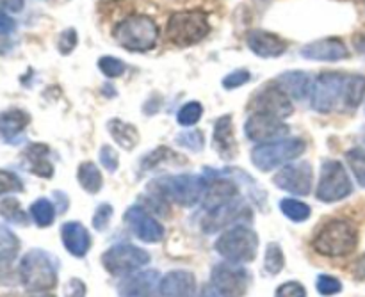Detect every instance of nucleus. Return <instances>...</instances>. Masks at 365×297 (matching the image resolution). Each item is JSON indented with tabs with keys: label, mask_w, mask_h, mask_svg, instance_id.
<instances>
[{
	"label": "nucleus",
	"mask_w": 365,
	"mask_h": 297,
	"mask_svg": "<svg viewBox=\"0 0 365 297\" xmlns=\"http://www.w3.org/2000/svg\"><path fill=\"white\" fill-rule=\"evenodd\" d=\"M316 287L321 296H335L342 291L341 281L334 276H328V274H321V276L317 278Z\"/></svg>",
	"instance_id": "39"
},
{
	"label": "nucleus",
	"mask_w": 365,
	"mask_h": 297,
	"mask_svg": "<svg viewBox=\"0 0 365 297\" xmlns=\"http://www.w3.org/2000/svg\"><path fill=\"white\" fill-rule=\"evenodd\" d=\"M245 216H250V210L242 203V199H228V202H223L209 209L207 216L202 219V230L205 234H214V231L225 230L230 224L237 223Z\"/></svg>",
	"instance_id": "14"
},
{
	"label": "nucleus",
	"mask_w": 365,
	"mask_h": 297,
	"mask_svg": "<svg viewBox=\"0 0 365 297\" xmlns=\"http://www.w3.org/2000/svg\"><path fill=\"white\" fill-rule=\"evenodd\" d=\"M61 239H63V244L66 248V251L70 255L77 256V259H82L89 251V248H91L89 231L81 223H77V221L63 224V228H61Z\"/></svg>",
	"instance_id": "21"
},
{
	"label": "nucleus",
	"mask_w": 365,
	"mask_h": 297,
	"mask_svg": "<svg viewBox=\"0 0 365 297\" xmlns=\"http://www.w3.org/2000/svg\"><path fill=\"white\" fill-rule=\"evenodd\" d=\"M64 296L66 297H86L84 281L77 280V278H73V280L68 281L66 288H64Z\"/></svg>",
	"instance_id": "46"
},
{
	"label": "nucleus",
	"mask_w": 365,
	"mask_h": 297,
	"mask_svg": "<svg viewBox=\"0 0 365 297\" xmlns=\"http://www.w3.org/2000/svg\"><path fill=\"white\" fill-rule=\"evenodd\" d=\"M20 281L29 292H45L56 287L57 267L52 256L43 249H31L20 260Z\"/></svg>",
	"instance_id": "3"
},
{
	"label": "nucleus",
	"mask_w": 365,
	"mask_h": 297,
	"mask_svg": "<svg viewBox=\"0 0 365 297\" xmlns=\"http://www.w3.org/2000/svg\"><path fill=\"white\" fill-rule=\"evenodd\" d=\"M0 214H2L7 221H11V223H21V224L27 223V217H25L24 212H21L16 199H6V202L0 205Z\"/></svg>",
	"instance_id": "38"
},
{
	"label": "nucleus",
	"mask_w": 365,
	"mask_h": 297,
	"mask_svg": "<svg viewBox=\"0 0 365 297\" xmlns=\"http://www.w3.org/2000/svg\"><path fill=\"white\" fill-rule=\"evenodd\" d=\"M274 185L282 191L296 196H309L312 192L314 171L309 162H296L282 167L273 178Z\"/></svg>",
	"instance_id": "13"
},
{
	"label": "nucleus",
	"mask_w": 365,
	"mask_h": 297,
	"mask_svg": "<svg viewBox=\"0 0 365 297\" xmlns=\"http://www.w3.org/2000/svg\"><path fill=\"white\" fill-rule=\"evenodd\" d=\"M114 41L130 52H148L157 45L159 28L150 16H128L121 20L113 31Z\"/></svg>",
	"instance_id": "2"
},
{
	"label": "nucleus",
	"mask_w": 365,
	"mask_h": 297,
	"mask_svg": "<svg viewBox=\"0 0 365 297\" xmlns=\"http://www.w3.org/2000/svg\"><path fill=\"white\" fill-rule=\"evenodd\" d=\"M274 297H307V291L298 281H287V283L278 287Z\"/></svg>",
	"instance_id": "44"
},
{
	"label": "nucleus",
	"mask_w": 365,
	"mask_h": 297,
	"mask_svg": "<svg viewBox=\"0 0 365 297\" xmlns=\"http://www.w3.org/2000/svg\"><path fill=\"white\" fill-rule=\"evenodd\" d=\"M202 297H221V296L217 294L216 288H214L212 285H207V287L202 291Z\"/></svg>",
	"instance_id": "50"
},
{
	"label": "nucleus",
	"mask_w": 365,
	"mask_h": 297,
	"mask_svg": "<svg viewBox=\"0 0 365 297\" xmlns=\"http://www.w3.org/2000/svg\"><path fill=\"white\" fill-rule=\"evenodd\" d=\"M356 48L362 53H365V36L364 38H356Z\"/></svg>",
	"instance_id": "51"
},
{
	"label": "nucleus",
	"mask_w": 365,
	"mask_h": 297,
	"mask_svg": "<svg viewBox=\"0 0 365 297\" xmlns=\"http://www.w3.org/2000/svg\"><path fill=\"white\" fill-rule=\"evenodd\" d=\"M353 192V184L346 167L339 160H324L321 166V178L317 185V199L324 203H335L348 198Z\"/></svg>",
	"instance_id": "9"
},
{
	"label": "nucleus",
	"mask_w": 365,
	"mask_h": 297,
	"mask_svg": "<svg viewBox=\"0 0 365 297\" xmlns=\"http://www.w3.org/2000/svg\"><path fill=\"white\" fill-rule=\"evenodd\" d=\"M257 248H259V237L252 228L246 226H235L225 231L216 242V251L227 262L239 264V266L255 260Z\"/></svg>",
	"instance_id": "7"
},
{
	"label": "nucleus",
	"mask_w": 365,
	"mask_h": 297,
	"mask_svg": "<svg viewBox=\"0 0 365 297\" xmlns=\"http://www.w3.org/2000/svg\"><path fill=\"white\" fill-rule=\"evenodd\" d=\"M280 210L287 219L294 221V223H305L310 217V214H312V210H310V207L307 205V203L298 202V199L292 198L282 199Z\"/></svg>",
	"instance_id": "30"
},
{
	"label": "nucleus",
	"mask_w": 365,
	"mask_h": 297,
	"mask_svg": "<svg viewBox=\"0 0 365 297\" xmlns=\"http://www.w3.org/2000/svg\"><path fill=\"white\" fill-rule=\"evenodd\" d=\"M159 273L157 271H139L130 273L120 285L118 296L120 297H153L157 291Z\"/></svg>",
	"instance_id": "19"
},
{
	"label": "nucleus",
	"mask_w": 365,
	"mask_h": 297,
	"mask_svg": "<svg viewBox=\"0 0 365 297\" xmlns=\"http://www.w3.org/2000/svg\"><path fill=\"white\" fill-rule=\"evenodd\" d=\"M253 109L255 113L271 114L274 118L285 120L292 114V103L287 93L282 91L278 85H267L259 95L253 98Z\"/></svg>",
	"instance_id": "16"
},
{
	"label": "nucleus",
	"mask_w": 365,
	"mask_h": 297,
	"mask_svg": "<svg viewBox=\"0 0 365 297\" xmlns=\"http://www.w3.org/2000/svg\"><path fill=\"white\" fill-rule=\"evenodd\" d=\"M210 283L221 297H245L250 274L239 264H217L210 274Z\"/></svg>",
	"instance_id": "11"
},
{
	"label": "nucleus",
	"mask_w": 365,
	"mask_h": 297,
	"mask_svg": "<svg viewBox=\"0 0 365 297\" xmlns=\"http://www.w3.org/2000/svg\"><path fill=\"white\" fill-rule=\"evenodd\" d=\"M302 56L310 61H327V63H337L349 57L348 46L339 38H327L319 41L309 43L302 48Z\"/></svg>",
	"instance_id": "18"
},
{
	"label": "nucleus",
	"mask_w": 365,
	"mask_h": 297,
	"mask_svg": "<svg viewBox=\"0 0 365 297\" xmlns=\"http://www.w3.org/2000/svg\"><path fill=\"white\" fill-rule=\"evenodd\" d=\"M21 191H24V182L20 180V177L13 171L0 170V196Z\"/></svg>",
	"instance_id": "35"
},
{
	"label": "nucleus",
	"mask_w": 365,
	"mask_h": 297,
	"mask_svg": "<svg viewBox=\"0 0 365 297\" xmlns=\"http://www.w3.org/2000/svg\"><path fill=\"white\" fill-rule=\"evenodd\" d=\"M125 223L130 226L132 234L143 242H150V244H155L164 239V226L155 219V217L150 216L143 207H130V209L125 212Z\"/></svg>",
	"instance_id": "15"
},
{
	"label": "nucleus",
	"mask_w": 365,
	"mask_h": 297,
	"mask_svg": "<svg viewBox=\"0 0 365 297\" xmlns=\"http://www.w3.org/2000/svg\"><path fill=\"white\" fill-rule=\"evenodd\" d=\"M359 234L349 221L334 219L323 226L316 235L312 246L319 255L324 256H346L356 249Z\"/></svg>",
	"instance_id": "5"
},
{
	"label": "nucleus",
	"mask_w": 365,
	"mask_h": 297,
	"mask_svg": "<svg viewBox=\"0 0 365 297\" xmlns=\"http://www.w3.org/2000/svg\"><path fill=\"white\" fill-rule=\"evenodd\" d=\"M24 6V0H0V9L9 11V13H20Z\"/></svg>",
	"instance_id": "48"
},
{
	"label": "nucleus",
	"mask_w": 365,
	"mask_h": 297,
	"mask_svg": "<svg viewBox=\"0 0 365 297\" xmlns=\"http://www.w3.org/2000/svg\"><path fill=\"white\" fill-rule=\"evenodd\" d=\"M212 142L216 152L220 153L225 160L234 159L235 152H237V146H235L234 123H232L230 116H223L216 121V125H214Z\"/></svg>",
	"instance_id": "23"
},
{
	"label": "nucleus",
	"mask_w": 365,
	"mask_h": 297,
	"mask_svg": "<svg viewBox=\"0 0 365 297\" xmlns=\"http://www.w3.org/2000/svg\"><path fill=\"white\" fill-rule=\"evenodd\" d=\"M237 194L239 191L235 184H232L230 180H225V178H216L214 182L207 184L203 198H205L207 209H212V207L220 205V203L237 198Z\"/></svg>",
	"instance_id": "25"
},
{
	"label": "nucleus",
	"mask_w": 365,
	"mask_h": 297,
	"mask_svg": "<svg viewBox=\"0 0 365 297\" xmlns=\"http://www.w3.org/2000/svg\"><path fill=\"white\" fill-rule=\"evenodd\" d=\"M284 266H285L284 251H282L280 246H278L277 242H271L266 249V262H264V267H266L267 274L277 276V274H280V271L284 269Z\"/></svg>",
	"instance_id": "33"
},
{
	"label": "nucleus",
	"mask_w": 365,
	"mask_h": 297,
	"mask_svg": "<svg viewBox=\"0 0 365 297\" xmlns=\"http://www.w3.org/2000/svg\"><path fill=\"white\" fill-rule=\"evenodd\" d=\"M98 159L100 164H102L107 171H110V173H114V171L118 170V166H120V157H118V152L113 146L103 145L102 148H100Z\"/></svg>",
	"instance_id": "40"
},
{
	"label": "nucleus",
	"mask_w": 365,
	"mask_h": 297,
	"mask_svg": "<svg viewBox=\"0 0 365 297\" xmlns=\"http://www.w3.org/2000/svg\"><path fill=\"white\" fill-rule=\"evenodd\" d=\"M150 189L159 198L171 199L182 207H192L205 194L207 182L196 174H173L152 182Z\"/></svg>",
	"instance_id": "4"
},
{
	"label": "nucleus",
	"mask_w": 365,
	"mask_h": 297,
	"mask_svg": "<svg viewBox=\"0 0 365 297\" xmlns=\"http://www.w3.org/2000/svg\"><path fill=\"white\" fill-rule=\"evenodd\" d=\"M155 297H196L195 274L189 271H171L157 285Z\"/></svg>",
	"instance_id": "17"
},
{
	"label": "nucleus",
	"mask_w": 365,
	"mask_h": 297,
	"mask_svg": "<svg viewBox=\"0 0 365 297\" xmlns=\"http://www.w3.org/2000/svg\"><path fill=\"white\" fill-rule=\"evenodd\" d=\"M245 132L250 141L257 142V145H266V142L284 139L289 134V127L280 118L264 113H253L246 121Z\"/></svg>",
	"instance_id": "12"
},
{
	"label": "nucleus",
	"mask_w": 365,
	"mask_h": 297,
	"mask_svg": "<svg viewBox=\"0 0 365 297\" xmlns=\"http://www.w3.org/2000/svg\"><path fill=\"white\" fill-rule=\"evenodd\" d=\"M109 134L113 135L116 145H120L127 152H130V150H134L139 145V132L135 130L134 125L125 123L121 120L109 121Z\"/></svg>",
	"instance_id": "27"
},
{
	"label": "nucleus",
	"mask_w": 365,
	"mask_h": 297,
	"mask_svg": "<svg viewBox=\"0 0 365 297\" xmlns=\"http://www.w3.org/2000/svg\"><path fill=\"white\" fill-rule=\"evenodd\" d=\"M246 82H250V71L248 70H235L223 78L225 89L241 88V85H245Z\"/></svg>",
	"instance_id": "43"
},
{
	"label": "nucleus",
	"mask_w": 365,
	"mask_h": 297,
	"mask_svg": "<svg viewBox=\"0 0 365 297\" xmlns=\"http://www.w3.org/2000/svg\"><path fill=\"white\" fill-rule=\"evenodd\" d=\"M150 262V255L145 249L132 244H116L102 255V264L113 276L135 273Z\"/></svg>",
	"instance_id": "10"
},
{
	"label": "nucleus",
	"mask_w": 365,
	"mask_h": 297,
	"mask_svg": "<svg viewBox=\"0 0 365 297\" xmlns=\"http://www.w3.org/2000/svg\"><path fill=\"white\" fill-rule=\"evenodd\" d=\"M75 45H77V32L75 28H66L63 34L59 36V41H57V48L63 56H68L70 52H73Z\"/></svg>",
	"instance_id": "42"
},
{
	"label": "nucleus",
	"mask_w": 365,
	"mask_h": 297,
	"mask_svg": "<svg viewBox=\"0 0 365 297\" xmlns=\"http://www.w3.org/2000/svg\"><path fill=\"white\" fill-rule=\"evenodd\" d=\"M170 157H175V153L171 152V150L168 148H157L155 152L148 153V155L143 159V167H146V170H150V167L157 166L159 162H163V160L170 159Z\"/></svg>",
	"instance_id": "45"
},
{
	"label": "nucleus",
	"mask_w": 365,
	"mask_h": 297,
	"mask_svg": "<svg viewBox=\"0 0 365 297\" xmlns=\"http://www.w3.org/2000/svg\"><path fill=\"white\" fill-rule=\"evenodd\" d=\"M177 142L184 148L191 150V152H202L203 150V134L198 130H189L182 132V134L177 135Z\"/></svg>",
	"instance_id": "37"
},
{
	"label": "nucleus",
	"mask_w": 365,
	"mask_h": 297,
	"mask_svg": "<svg viewBox=\"0 0 365 297\" xmlns=\"http://www.w3.org/2000/svg\"><path fill=\"white\" fill-rule=\"evenodd\" d=\"M365 96L364 75H346L337 71L321 73L314 80L310 98L312 109L321 114L353 110L362 103Z\"/></svg>",
	"instance_id": "1"
},
{
	"label": "nucleus",
	"mask_w": 365,
	"mask_h": 297,
	"mask_svg": "<svg viewBox=\"0 0 365 297\" xmlns=\"http://www.w3.org/2000/svg\"><path fill=\"white\" fill-rule=\"evenodd\" d=\"M31 123V116L21 109H9L0 113V135L6 141H14Z\"/></svg>",
	"instance_id": "24"
},
{
	"label": "nucleus",
	"mask_w": 365,
	"mask_h": 297,
	"mask_svg": "<svg viewBox=\"0 0 365 297\" xmlns=\"http://www.w3.org/2000/svg\"><path fill=\"white\" fill-rule=\"evenodd\" d=\"M31 217L39 228H46L56 219V209L46 198H39L31 205Z\"/></svg>",
	"instance_id": "29"
},
{
	"label": "nucleus",
	"mask_w": 365,
	"mask_h": 297,
	"mask_svg": "<svg viewBox=\"0 0 365 297\" xmlns=\"http://www.w3.org/2000/svg\"><path fill=\"white\" fill-rule=\"evenodd\" d=\"M110 216H113V207L107 205V203H103V205H100L98 209L95 210V217H93V226H95L98 231L106 230V228L109 226Z\"/></svg>",
	"instance_id": "41"
},
{
	"label": "nucleus",
	"mask_w": 365,
	"mask_h": 297,
	"mask_svg": "<svg viewBox=\"0 0 365 297\" xmlns=\"http://www.w3.org/2000/svg\"><path fill=\"white\" fill-rule=\"evenodd\" d=\"M34 297H52V296H34Z\"/></svg>",
	"instance_id": "53"
},
{
	"label": "nucleus",
	"mask_w": 365,
	"mask_h": 297,
	"mask_svg": "<svg viewBox=\"0 0 365 297\" xmlns=\"http://www.w3.org/2000/svg\"><path fill=\"white\" fill-rule=\"evenodd\" d=\"M77 178H78V184L82 185V189H84L86 192H89V194H96V192L102 189L103 178H102V173H100V170L96 167V164L93 162L81 164V166H78Z\"/></svg>",
	"instance_id": "28"
},
{
	"label": "nucleus",
	"mask_w": 365,
	"mask_h": 297,
	"mask_svg": "<svg viewBox=\"0 0 365 297\" xmlns=\"http://www.w3.org/2000/svg\"><path fill=\"white\" fill-rule=\"evenodd\" d=\"M305 150L307 145L303 139H278V141L257 146L252 152V162L260 171H271L274 167L296 160L305 153Z\"/></svg>",
	"instance_id": "8"
},
{
	"label": "nucleus",
	"mask_w": 365,
	"mask_h": 297,
	"mask_svg": "<svg viewBox=\"0 0 365 297\" xmlns=\"http://www.w3.org/2000/svg\"><path fill=\"white\" fill-rule=\"evenodd\" d=\"M202 114H203L202 103L189 102V103H185L180 110H178L177 121L182 125V127H192V125L198 123L200 118H202Z\"/></svg>",
	"instance_id": "34"
},
{
	"label": "nucleus",
	"mask_w": 365,
	"mask_h": 297,
	"mask_svg": "<svg viewBox=\"0 0 365 297\" xmlns=\"http://www.w3.org/2000/svg\"><path fill=\"white\" fill-rule=\"evenodd\" d=\"M103 2H118V0H103Z\"/></svg>",
	"instance_id": "52"
},
{
	"label": "nucleus",
	"mask_w": 365,
	"mask_h": 297,
	"mask_svg": "<svg viewBox=\"0 0 365 297\" xmlns=\"http://www.w3.org/2000/svg\"><path fill=\"white\" fill-rule=\"evenodd\" d=\"M274 84L287 93L289 98L303 100L310 91H312V78L305 71H285V73L278 75Z\"/></svg>",
	"instance_id": "22"
},
{
	"label": "nucleus",
	"mask_w": 365,
	"mask_h": 297,
	"mask_svg": "<svg viewBox=\"0 0 365 297\" xmlns=\"http://www.w3.org/2000/svg\"><path fill=\"white\" fill-rule=\"evenodd\" d=\"M355 274H356V278H360V280H365V256H362V259L356 262Z\"/></svg>",
	"instance_id": "49"
},
{
	"label": "nucleus",
	"mask_w": 365,
	"mask_h": 297,
	"mask_svg": "<svg viewBox=\"0 0 365 297\" xmlns=\"http://www.w3.org/2000/svg\"><path fill=\"white\" fill-rule=\"evenodd\" d=\"M18 248H20V241H18L16 235L7 228L0 226V262L13 260Z\"/></svg>",
	"instance_id": "31"
},
{
	"label": "nucleus",
	"mask_w": 365,
	"mask_h": 297,
	"mask_svg": "<svg viewBox=\"0 0 365 297\" xmlns=\"http://www.w3.org/2000/svg\"><path fill=\"white\" fill-rule=\"evenodd\" d=\"M246 43H248L250 50H252L255 56L266 57H278L285 52V41L282 38H278L273 32L262 31V28H255V31H250L246 36Z\"/></svg>",
	"instance_id": "20"
},
{
	"label": "nucleus",
	"mask_w": 365,
	"mask_h": 297,
	"mask_svg": "<svg viewBox=\"0 0 365 297\" xmlns=\"http://www.w3.org/2000/svg\"><path fill=\"white\" fill-rule=\"evenodd\" d=\"M210 31L209 18L202 11H180L170 18L166 36L173 45L192 46L207 38Z\"/></svg>",
	"instance_id": "6"
},
{
	"label": "nucleus",
	"mask_w": 365,
	"mask_h": 297,
	"mask_svg": "<svg viewBox=\"0 0 365 297\" xmlns=\"http://www.w3.org/2000/svg\"><path fill=\"white\" fill-rule=\"evenodd\" d=\"M14 28H16V21H14L11 16H7L4 11H0V36L11 34Z\"/></svg>",
	"instance_id": "47"
},
{
	"label": "nucleus",
	"mask_w": 365,
	"mask_h": 297,
	"mask_svg": "<svg viewBox=\"0 0 365 297\" xmlns=\"http://www.w3.org/2000/svg\"><path fill=\"white\" fill-rule=\"evenodd\" d=\"M98 68L106 77L109 78H116L120 75H123L125 71V63L118 57H110V56H103L98 59Z\"/></svg>",
	"instance_id": "36"
},
{
	"label": "nucleus",
	"mask_w": 365,
	"mask_h": 297,
	"mask_svg": "<svg viewBox=\"0 0 365 297\" xmlns=\"http://www.w3.org/2000/svg\"><path fill=\"white\" fill-rule=\"evenodd\" d=\"M25 159H27L29 167L34 174L43 178H50L53 174V166L48 160V148L41 142L31 145L25 150Z\"/></svg>",
	"instance_id": "26"
},
{
	"label": "nucleus",
	"mask_w": 365,
	"mask_h": 297,
	"mask_svg": "<svg viewBox=\"0 0 365 297\" xmlns=\"http://www.w3.org/2000/svg\"><path fill=\"white\" fill-rule=\"evenodd\" d=\"M346 159H348L349 167H351L353 174H355L356 182H359L362 187H365V148L364 146H356V148L349 150L346 153Z\"/></svg>",
	"instance_id": "32"
}]
</instances>
